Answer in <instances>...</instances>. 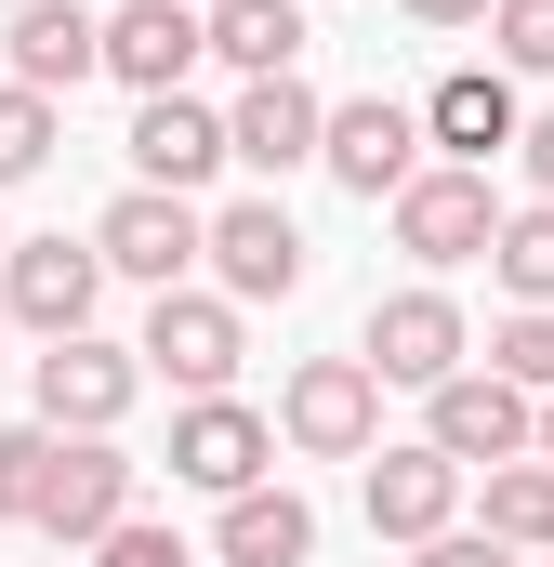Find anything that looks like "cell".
Returning <instances> with one entry per match:
<instances>
[{"label": "cell", "mask_w": 554, "mask_h": 567, "mask_svg": "<svg viewBox=\"0 0 554 567\" xmlns=\"http://www.w3.org/2000/svg\"><path fill=\"white\" fill-rule=\"evenodd\" d=\"M120 145H133V185H172V198H198V185L238 158V145H225V106H198V93H145Z\"/></svg>", "instance_id": "obj_17"}, {"label": "cell", "mask_w": 554, "mask_h": 567, "mask_svg": "<svg viewBox=\"0 0 554 567\" xmlns=\"http://www.w3.org/2000/svg\"><path fill=\"white\" fill-rule=\"evenodd\" d=\"M145 383H158V370H145V343H106V330H80V343H40V357H27V396H40V423H53V435H120Z\"/></svg>", "instance_id": "obj_3"}, {"label": "cell", "mask_w": 554, "mask_h": 567, "mask_svg": "<svg viewBox=\"0 0 554 567\" xmlns=\"http://www.w3.org/2000/svg\"><path fill=\"white\" fill-rule=\"evenodd\" d=\"M489 53L515 80H554V0H489Z\"/></svg>", "instance_id": "obj_26"}, {"label": "cell", "mask_w": 554, "mask_h": 567, "mask_svg": "<svg viewBox=\"0 0 554 567\" xmlns=\"http://www.w3.org/2000/svg\"><path fill=\"white\" fill-rule=\"evenodd\" d=\"M0 343H13V303H0Z\"/></svg>", "instance_id": "obj_32"}, {"label": "cell", "mask_w": 554, "mask_h": 567, "mask_svg": "<svg viewBox=\"0 0 554 567\" xmlns=\"http://www.w3.org/2000/svg\"><path fill=\"white\" fill-rule=\"evenodd\" d=\"M422 449H449L462 475H502V462H542V396H529V383H502V370L475 357L462 383H435V396H422Z\"/></svg>", "instance_id": "obj_4"}, {"label": "cell", "mask_w": 554, "mask_h": 567, "mask_svg": "<svg viewBox=\"0 0 554 567\" xmlns=\"http://www.w3.org/2000/svg\"><path fill=\"white\" fill-rule=\"evenodd\" d=\"M0 53H13V80L27 93H80V80H106V13H80V0H27L13 27H0Z\"/></svg>", "instance_id": "obj_18"}, {"label": "cell", "mask_w": 554, "mask_h": 567, "mask_svg": "<svg viewBox=\"0 0 554 567\" xmlns=\"http://www.w3.org/2000/svg\"><path fill=\"white\" fill-rule=\"evenodd\" d=\"M265 462H277L265 410H238V396H185V410H172V488L238 502V488H265Z\"/></svg>", "instance_id": "obj_10"}, {"label": "cell", "mask_w": 554, "mask_h": 567, "mask_svg": "<svg viewBox=\"0 0 554 567\" xmlns=\"http://www.w3.org/2000/svg\"><path fill=\"white\" fill-rule=\"evenodd\" d=\"M53 145H66V106H53V93H27V80H0V185L53 172Z\"/></svg>", "instance_id": "obj_24"}, {"label": "cell", "mask_w": 554, "mask_h": 567, "mask_svg": "<svg viewBox=\"0 0 554 567\" xmlns=\"http://www.w3.org/2000/svg\"><path fill=\"white\" fill-rule=\"evenodd\" d=\"M0 13H27V0H0Z\"/></svg>", "instance_id": "obj_33"}, {"label": "cell", "mask_w": 554, "mask_h": 567, "mask_svg": "<svg viewBox=\"0 0 554 567\" xmlns=\"http://www.w3.org/2000/svg\"><path fill=\"white\" fill-rule=\"evenodd\" d=\"M449 528H462V462H449V449H370V542H449Z\"/></svg>", "instance_id": "obj_16"}, {"label": "cell", "mask_w": 554, "mask_h": 567, "mask_svg": "<svg viewBox=\"0 0 554 567\" xmlns=\"http://www.w3.org/2000/svg\"><path fill=\"white\" fill-rule=\"evenodd\" d=\"M489 370L529 383V396H554V303H515V317L489 330Z\"/></svg>", "instance_id": "obj_25"}, {"label": "cell", "mask_w": 554, "mask_h": 567, "mask_svg": "<svg viewBox=\"0 0 554 567\" xmlns=\"http://www.w3.org/2000/svg\"><path fill=\"white\" fill-rule=\"evenodd\" d=\"M225 145H238V172H317V145H330V106H317V80L290 66V80H238V106H225Z\"/></svg>", "instance_id": "obj_13"}, {"label": "cell", "mask_w": 554, "mask_h": 567, "mask_svg": "<svg viewBox=\"0 0 554 567\" xmlns=\"http://www.w3.org/2000/svg\"><path fill=\"white\" fill-rule=\"evenodd\" d=\"M198 53H212V13H198V0H120V13H106V80H120V93H185V66H198Z\"/></svg>", "instance_id": "obj_15"}, {"label": "cell", "mask_w": 554, "mask_h": 567, "mask_svg": "<svg viewBox=\"0 0 554 567\" xmlns=\"http://www.w3.org/2000/svg\"><path fill=\"white\" fill-rule=\"evenodd\" d=\"M304 265H317V251H304V225H290L277 198H225V212H212V290H225V303H290Z\"/></svg>", "instance_id": "obj_12"}, {"label": "cell", "mask_w": 554, "mask_h": 567, "mask_svg": "<svg viewBox=\"0 0 554 567\" xmlns=\"http://www.w3.org/2000/svg\"><path fill=\"white\" fill-rule=\"evenodd\" d=\"M515 172H529V198H554V106H529V145H515Z\"/></svg>", "instance_id": "obj_29"}, {"label": "cell", "mask_w": 554, "mask_h": 567, "mask_svg": "<svg viewBox=\"0 0 554 567\" xmlns=\"http://www.w3.org/2000/svg\"><path fill=\"white\" fill-rule=\"evenodd\" d=\"M489 278H502V303H554V198H515V212H502Z\"/></svg>", "instance_id": "obj_22"}, {"label": "cell", "mask_w": 554, "mask_h": 567, "mask_svg": "<svg viewBox=\"0 0 554 567\" xmlns=\"http://www.w3.org/2000/svg\"><path fill=\"white\" fill-rule=\"evenodd\" d=\"M93 251H106V278H133L145 303H158V290H185L212 265V212L172 198V185H120V198L93 212Z\"/></svg>", "instance_id": "obj_1"}, {"label": "cell", "mask_w": 554, "mask_h": 567, "mask_svg": "<svg viewBox=\"0 0 554 567\" xmlns=\"http://www.w3.org/2000/svg\"><path fill=\"white\" fill-rule=\"evenodd\" d=\"M357 357H370L383 383H410V396H435V383H462V370H475V330H462V303H449L435 278H410V290H383V303H370Z\"/></svg>", "instance_id": "obj_7"}, {"label": "cell", "mask_w": 554, "mask_h": 567, "mask_svg": "<svg viewBox=\"0 0 554 567\" xmlns=\"http://www.w3.org/2000/svg\"><path fill=\"white\" fill-rule=\"evenodd\" d=\"M212 53L238 80H290L304 66V0H212Z\"/></svg>", "instance_id": "obj_20"}, {"label": "cell", "mask_w": 554, "mask_h": 567, "mask_svg": "<svg viewBox=\"0 0 554 567\" xmlns=\"http://www.w3.org/2000/svg\"><path fill=\"white\" fill-rule=\"evenodd\" d=\"M53 567H66V555H53Z\"/></svg>", "instance_id": "obj_35"}, {"label": "cell", "mask_w": 554, "mask_h": 567, "mask_svg": "<svg viewBox=\"0 0 554 567\" xmlns=\"http://www.w3.org/2000/svg\"><path fill=\"white\" fill-rule=\"evenodd\" d=\"M93 567H198V555H185V528L133 515V528H106V542H93Z\"/></svg>", "instance_id": "obj_27"}, {"label": "cell", "mask_w": 554, "mask_h": 567, "mask_svg": "<svg viewBox=\"0 0 554 567\" xmlns=\"http://www.w3.org/2000/svg\"><path fill=\"white\" fill-rule=\"evenodd\" d=\"M422 133H435V158H462V172L515 158V145H529V106H515V66H449V80L422 93Z\"/></svg>", "instance_id": "obj_14"}, {"label": "cell", "mask_w": 554, "mask_h": 567, "mask_svg": "<svg viewBox=\"0 0 554 567\" xmlns=\"http://www.w3.org/2000/svg\"><path fill=\"white\" fill-rule=\"evenodd\" d=\"M475 528L515 542V555H554V462H502V475H475Z\"/></svg>", "instance_id": "obj_21"}, {"label": "cell", "mask_w": 554, "mask_h": 567, "mask_svg": "<svg viewBox=\"0 0 554 567\" xmlns=\"http://www.w3.org/2000/svg\"><path fill=\"white\" fill-rule=\"evenodd\" d=\"M383 225H397V251L435 265V278L502 251V198H489V172H462V158H422L410 185H397V212H383Z\"/></svg>", "instance_id": "obj_6"}, {"label": "cell", "mask_w": 554, "mask_h": 567, "mask_svg": "<svg viewBox=\"0 0 554 567\" xmlns=\"http://www.w3.org/2000/svg\"><path fill=\"white\" fill-rule=\"evenodd\" d=\"M212 555L225 567H304L317 555V502H304V488H238V502H225V515H212Z\"/></svg>", "instance_id": "obj_19"}, {"label": "cell", "mask_w": 554, "mask_h": 567, "mask_svg": "<svg viewBox=\"0 0 554 567\" xmlns=\"http://www.w3.org/2000/svg\"><path fill=\"white\" fill-rule=\"evenodd\" d=\"M238 357H252V303H225V290H198V278L145 303V370L172 396H238Z\"/></svg>", "instance_id": "obj_5"}, {"label": "cell", "mask_w": 554, "mask_h": 567, "mask_svg": "<svg viewBox=\"0 0 554 567\" xmlns=\"http://www.w3.org/2000/svg\"><path fill=\"white\" fill-rule=\"evenodd\" d=\"M198 13H212V0H198Z\"/></svg>", "instance_id": "obj_34"}, {"label": "cell", "mask_w": 554, "mask_h": 567, "mask_svg": "<svg viewBox=\"0 0 554 567\" xmlns=\"http://www.w3.org/2000/svg\"><path fill=\"white\" fill-rule=\"evenodd\" d=\"M0 303H13V330L80 343L93 303H106V251H93V238H13V251H0Z\"/></svg>", "instance_id": "obj_9"}, {"label": "cell", "mask_w": 554, "mask_h": 567, "mask_svg": "<svg viewBox=\"0 0 554 567\" xmlns=\"http://www.w3.org/2000/svg\"><path fill=\"white\" fill-rule=\"evenodd\" d=\"M145 475L120 462V435H66V462H53V502H40V542L53 555H93L106 528H133L145 502H133Z\"/></svg>", "instance_id": "obj_11"}, {"label": "cell", "mask_w": 554, "mask_h": 567, "mask_svg": "<svg viewBox=\"0 0 554 567\" xmlns=\"http://www.w3.org/2000/svg\"><path fill=\"white\" fill-rule=\"evenodd\" d=\"M53 462H66V435H53V423H13V435H0V528H40Z\"/></svg>", "instance_id": "obj_23"}, {"label": "cell", "mask_w": 554, "mask_h": 567, "mask_svg": "<svg viewBox=\"0 0 554 567\" xmlns=\"http://www.w3.org/2000/svg\"><path fill=\"white\" fill-rule=\"evenodd\" d=\"M422 158H435V133H422V106H397V93L330 106V145H317V172H330L343 198H370V212H397V185H410Z\"/></svg>", "instance_id": "obj_8"}, {"label": "cell", "mask_w": 554, "mask_h": 567, "mask_svg": "<svg viewBox=\"0 0 554 567\" xmlns=\"http://www.w3.org/2000/svg\"><path fill=\"white\" fill-rule=\"evenodd\" d=\"M542 462H554V396H542Z\"/></svg>", "instance_id": "obj_31"}, {"label": "cell", "mask_w": 554, "mask_h": 567, "mask_svg": "<svg viewBox=\"0 0 554 567\" xmlns=\"http://www.w3.org/2000/svg\"><path fill=\"white\" fill-rule=\"evenodd\" d=\"M410 27H489V0H397Z\"/></svg>", "instance_id": "obj_30"}, {"label": "cell", "mask_w": 554, "mask_h": 567, "mask_svg": "<svg viewBox=\"0 0 554 567\" xmlns=\"http://www.w3.org/2000/svg\"><path fill=\"white\" fill-rule=\"evenodd\" d=\"M410 567H529L515 542H489V528H449V542H422Z\"/></svg>", "instance_id": "obj_28"}, {"label": "cell", "mask_w": 554, "mask_h": 567, "mask_svg": "<svg viewBox=\"0 0 554 567\" xmlns=\"http://www.w3.org/2000/svg\"><path fill=\"white\" fill-rule=\"evenodd\" d=\"M277 435H290L304 462H370V449H383V370H370V357H290Z\"/></svg>", "instance_id": "obj_2"}]
</instances>
